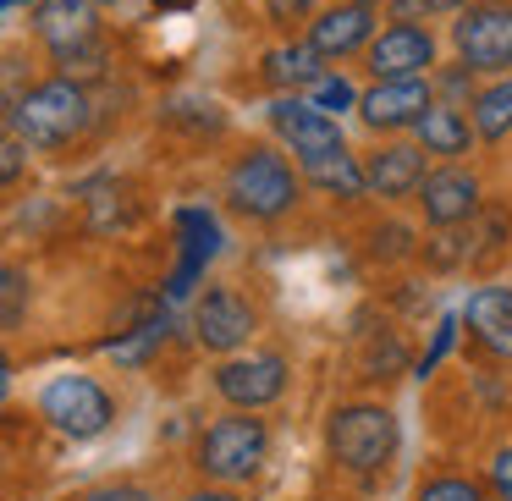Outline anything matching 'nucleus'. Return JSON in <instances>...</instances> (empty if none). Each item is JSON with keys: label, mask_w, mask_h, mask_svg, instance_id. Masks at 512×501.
Instances as JSON below:
<instances>
[{"label": "nucleus", "mask_w": 512, "mask_h": 501, "mask_svg": "<svg viewBox=\"0 0 512 501\" xmlns=\"http://www.w3.org/2000/svg\"><path fill=\"white\" fill-rule=\"evenodd\" d=\"M490 485H496L501 501H512V446H507V452H496V463H490Z\"/></svg>", "instance_id": "obj_30"}, {"label": "nucleus", "mask_w": 512, "mask_h": 501, "mask_svg": "<svg viewBox=\"0 0 512 501\" xmlns=\"http://www.w3.org/2000/svg\"><path fill=\"white\" fill-rule=\"evenodd\" d=\"M226 199H232V210H243L248 221H276V215H287L292 204H298V171L287 166V155L254 144L232 166V177H226Z\"/></svg>", "instance_id": "obj_2"}, {"label": "nucleus", "mask_w": 512, "mask_h": 501, "mask_svg": "<svg viewBox=\"0 0 512 501\" xmlns=\"http://www.w3.org/2000/svg\"><path fill=\"white\" fill-rule=\"evenodd\" d=\"M78 501H155V496L138 485H100V490H83Z\"/></svg>", "instance_id": "obj_29"}, {"label": "nucleus", "mask_w": 512, "mask_h": 501, "mask_svg": "<svg viewBox=\"0 0 512 501\" xmlns=\"http://www.w3.org/2000/svg\"><path fill=\"white\" fill-rule=\"evenodd\" d=\"M188 501H237L232 490H199V496H188Z\"/></svg>", "instance_id": "obj_33"}, {"label": "nucleus", "mask_w": 512, "mask_h": 501, "mask_svg": "<svg viewBox=\"0 0 512 501\" xmlns=\"http://www.w3.org/2000/svg\"><path fill=\"white\" fill-rule=\"evenodd\" d=\"M0 281H6V314H0V320H6V331H12V325L23 320V292H28V276H23V270H6Z\"/></svg>", "instance_id": "obj_27"}, {"label": "nucleus", "mask_w": 512, "mask_h": 501, "mask_svg": "<svg viewBox=\"0 0 512 501\" xmlns=\"http://www.w3.org/2000/svg\"><path fill=\"white\" fill-rule=\"evenodd\" d=\"M303 160V177L314 182L320 193H336V199H358L369 188L364 166H358L347 149H314V155H298Z\"/></svg>", "instance_id": "obj_18"}, {"label": "nucleus", "mask_w": 512, "mask_h": 501, "mask_svg": "<svg viewBox=\"0 0 512 501\" xmlns=\"http://www.w3.org/2000/svg\"><path fill=\"white\" fill-rule=\"evenodd\" d=\"M452 331H457V320H441V331H435V347L424 353V364H419V375H430L435 364H441V353L452 347Z\"/></svg>", "instance_id": "obj_31"}, {"label": "nucleus", "mask_w": 512, "mask_h": 501, "mask_svg": "<svg viewBox=\"0 0 512 501\" xmlns=\"http://www.w3.org/2000/svg\"><path fill=\"white\" fill-rule=\"evenodd\" d=\"M270 127L292 144V155L342 149V127H336V116H325L314 100H298V94H281V100L270 105Z\"/></svg>", "instance_id": "obj_13"}, {"label": "nucleus", "mask_w": 512, "mask_h": 501, "mask_svg": "<svg viewBox=\"0 0 512 501\" xmlns=\"http://www.w3.org/2000/svg\"><path fill=\"white\" fill-rule=\"evenodd\" d=\"M402 23H419V17H435V12H468L474 0H391Z\"/></svg>", "instance_id": "obj_24"}, {"label": "nucleus", "mask_w": 512, "mask_h": 501, "mask_svg": "<svg viewBox=\"0 0 512 501\" xmlns=\"http://www.w3.org/2000/svg\"><path fill=\"white\" fill-rule=\"evenodd\" d=\"M265 12H270V23L276 28H292V23H314V0H265Z\"/></svg>", "instance_id": "obj_26"}, {"label": "nucleus", "mask_w": 512, "mask_h": 501, "mask_svg": "<svg viewBox=\"0 0 512 501\" xmlns=\"http://www.w3.org/2000/svg\"><path fill=\"white\" fill-rule=\"evenodd\" d=\"M364 61H369L375 78H424V72L435 67V34L397 17L391 28L375 34V45L364 50Z\"/></svg>", "instance_id": "obj_10"}, {"label": "nucleus", "mask_w": 512, "mask_h": 501, "mask_svg": "<svg viewBox=\"0 0 512 501\" xmlns=\"http://www.w3.org/2000/svg\"><path fill=\"white\" fill-rule=\"evenodd\" d=\"M0 6H6V12H23V6H28V0H0Z\"/></svg>", "instance_id": "obj_34"}, {"label": "nucleus", "mask_w": 512, "mask_h": 501, "mask_svg": "<svg viewBox=\"0 0 512 501\" xmlns=\"http://www.w3.org/2000/svg\"><path fill=\"white\" fill-rule=\"evenodd\" d=\"M419 501H479V485L474 479H430L419 490Z\"/></svg>", "instance_id": "obj_25"}, {"label": "nucleus", "mask_w": 512, "mask_h": 501, "mask_svg": "<svg viewBox=\"0 0 512 501\" xmlns=\"http://www.w3.org/2000/svg\"><path fill=\"white\" fill-rule=\"evenodd\" d=\"M358 6H380V0H358Z\"/></svg>", "instance_id": "obj_36"}, {"label": "nucleus", "mask_w": 512, "mask_h": 501, "mask_svg": "<svg viewBox=\"0 0 512 501\" xmlns=\"http://www.w3.org/2000/svg\"><path fill=\"white\" fill-rule=\"evenodd\" d=\"M155 6H193V0H155Z\"/></svg>", "instance_id": "obj_35"}, {"label": "nucleus", "mask_w": 512, "mask_h": 501, "mask_svg": "<svg viewBox=\"0 0 512 501\" xmlns=\"http://www.w3.org/2000/svg\"><path fill=\"white\" fill-rule=\"evenodd\" d=\"M325 446L342 468L353 474H375V468L391 463L397 452V419L375 402H353V408H336L331 424H325Z\"/></svg>", "instance_id": "obj_4"}, {"label": "nucleus", "mask_w": 512, "mask_h": 501, "mask_svg": "<svg viewBox=\"0 0 512 501\" xmlns=\"http://www.w3.org/2000/svg\"><path fill=\"white\" fill-rule=\"evenodd\" d=\"M265 419H254V408H237L226 419H215L199 441V468L221 485H237V479H254L259 463H265Z\"/></svg>", "instance_id": "obj_5"}, {"label": "nucleus", "mask_w": 512, "mask_h": 501, "mask_svg": "<svg viewBox=\"0 0 512 501\" xmlns=\"http://www.w3.org/2000/svg\"><path fill=\"white\" fill-rule=\"evenodd\" d=\"M254 325H259V314L248 309V298L232 287H210L199 298V309H193V331H199V342L210 347V353L243 347L248 336H254Z\"/></svg>", "instance_id": "obj_11"}, {"label": "nucleus", "mask_w": 512, "mask_h": 501, "mask_svg": "<svg viewBox=\"0 0 512 501\" xmlns=\"http://www.w3.org/2000/svg\"><path fill=\"white\" fill-rule=\"evenodd\" d=\"M265 78L276 89H309L314 78H325V56L314 45H276L265 56Z\"/></svg>", "instance_id": "obj_19"}, {"label": "nucleus", "mask_w": 512, "mask_h": 501, "mask_svg": "<svg viewBox=\"0 0 512 501\" xmlns=\"http://www.w3.org/2000/svg\"><path fill=\"white\" fill-rule=\"evenodd\" d=\"M463 320L496 358H512V287H479L468 298Z\"/></svg>", "instance_id": "obj_16"}, {"label": "nucleus", "mask_w": 512, "mask_h": 501, "mask_svg": "<svg viewBox=\"0 0 512 501\" xmlns=\"http://www.w3.org/2000/svg\"><path fill=\"white\" fill-rule=\"evenodd\" d=\"M34 34L50 45L61 72H100L105 45H100V17L89 0H39L34 6Z\"/></svg>", "instance_id": "obj_3"}, {"label": "nucleus", "mask_w": 512, "mask_h": 501, "mask_svg": "<svg viewBox=\"0 0 512 501\" xmlns=\"http://www.w3.org/2000/svg\"><path fill=\"white\" fill-rule=\"evenodd\" d=\"M452 45H457V56H463V67H474V72H507L512 67V6L485 0V6L457 12Z\"/></svg>", "instance_id": "obj_7"}, {"label": "nucleus", "mask_w": 512, "mask_h": 501, "mask_svg": "<svg viewBox=\"0 0 512 501\" xmlns=\"http://www.w3.org/2000/svg\"><path fill=\"white\" fill-rule=\"evenodd\" d=\"M177 221H182V232H188V259H182L171 292H188V281L204 270V259H215V248H221V226H215L204 210H182Z\"/></svg>", "instance_id": "obj_20"}, {"label": "nucleus", "mask_w": 512, "mask_h": 501, "mask_svg": "<svg viewBox=\"0 0 512 501\" xmlns=\"http://www.w3.org/2000/svg\"><path fill=\"white\" fill-rule=\"evenodd\" d=\"M419 210L430 226H457L479 210V182L468 177L463 166H446V171H430L419 188Z\"/></svg>", "instance_id": "obj_15"}, {"label": "nucleus", "mask_w": 512, "mask_h": 501, "mask_svg": "<svg viewBox=\"0 0 512 501\" xmlns=\"http://www.w3.org/2000/svg\"><path fill=\"white\" fill-rule=\"evenodd\" d=\"M23 155H28V138L12 133V138H6V149H0V177H6V182L23 177Z\"/></svg>", "instance_id": "obj_28"}, {"label": "nucleus", "mask_w": 512, "mask_h": 501, "mask_svg": "<svg viewBox=\"0 0 512 501\" xmlns=\"http://www.w3.org/2000/svg\"><path fill=\"white\" fill-rule=\"evenodd\" d=\"M424 155L430 149L413 138V144H380L375 155L364 160V177H369V193H380V199H408V193L424 188Z\"/></svg>", "instance_id": "obj_14"}, {"label": "nucleus", "mask_w": 512, "mask_h": 501, "mask_svg": "<svg viewBox=\"0 0 512 501\" xmlns=\"http://www.w3.org/2000/svg\"><path fill=\"white\" fill-rule=\"evenodd\" d=\"M39 413H45V419L56 424L61 435H72V441H94V435H100L105 424L116 419V413H111V397H105V391L94 386L89 375H61V380H50V386L39 391Z\"/></svg>", "instance_id": "obj_6"}, {"label": "nucleus", "mask_w": 512, "mask_h": 501, "mask_svg": "<svg viewBox=\"0 0 512 501\" xmlns=\"http://www.w3.org/2000/svg\"><path fill=\"white\" fill-rule=\"evenodd\" d=\"M375 254H408V232L402 226H386V232H375Z\"/></svg>", "instance_id": "obj_32"}, {"label": "nucleus", "mask_w": 512, "mask_h": 501, "mask_svg": "<svg viewBox=\"0 0 512 501\" xmlns=\"http://www.w3.org/2000/svg\"><path fill=\"white\" fill-rule=\"evenodd\" d=\"M215 391H221L232 408H265L287 391V358L281 353H243V358H226L215 369Z\"/></svg>", "instance_id": "obj_9"}, {"label": "nucleus", "mask_w": 512, "mask_h": 501, "mask_svg": "<svg viewBox=\"0 0 512 501\" xmlns=\"http://www.w3.org/2000/svg\"><path fill=\"white\" fill-rule=\"evenodd\" d=\"M160 342H166V314H155V320L133 325V331H116L111 342H105V353H111L116 364L138 369V364H149V353H155Z\"/></svg>", "instance_id": "obj_21"}, {"label": "nucleus", "mask_w": 512, "mask_h": 501, "mask_svg": "<svg viewBox=\"0 0 512 501\" xmlns=\"http://www.w3.org/2000/svg\"><path fill=\"white\" fill-rule=\"evenodd\" d=\"M83 127H89V94L72 78H50L12 100V133H23L34 149H61Z\"/></svg>", "instance_id": "obj_1"}, {"label": "nucleus", "mask_w": 512, "mask_h": 501, "mask_svg": "<svg viewBox=\"0 0 512 501\" xmlns=\"http://www.w3.org/2000/svg\"><path fill=\"white\" fill-rule=\"evenodd\" d=\"M309 45L320 50L325 61L358 56V50L375 45V6H358V0H342V6H325L309 23Z\"/></svg>", "instance_id": "obj_12"}, {"label": "nucleus", "mask_w": 512, "mask_h": 501, "mask_svg": "<svg viewBox=\"0 0 512 501\" xmlns=\"http://www.w3.org/2000/svg\"><path fill=\"white\" fill-rule=\"evenodd\" d=\"M474 127H479V138H507L512 133V78L490 83L474 100Z\"/></svg>", "instance_id": "obj_22"}, {"label": "nucleus", "mask_w": 512, "mask_h": 501, "mask_svg": "<svg viewBox=\"0 0 512 501\" xmlns=\"http://www.w3.org/2000/svg\"><path fill=\"white\" fill-rule=\"evenodd\" d=\"M309 100L320 105L325 116H342V111H353V105H358V94H353V83H347L342 72H325V78L309 83Z\"/></svg>", "instance_id": "obj_23"}, {"label": "nucleus", "mask_w": 512, "mask_h": 501, "mask_svg": "<svg viewBox=\"0 0 512 501\" xmlns=\"http://www.w3.org/2000/svg\"><path fill=\"white\" fill-rule=\"evenodd\" d=\"M435 105L430 78H375V89L358 94V122L369 133H402Z\"/></svg>", "instance_id": "obj_8"}, {"label": "nucleus", "mask_w": 512, "mask_h": 501, "mask_svg": "<svg viewBox=\"0 0 512 501\" xmlns=\"http://www.w3.org/2000/svg\"><path fill=\"white\" fill-rule=\"evenodd\" d=\"M413 138H419V144L430 149V155H468V144L479 138V127L468 122V116L457 111V105H441V100H435L430 111H424L419 122H413Z\"/></svg>", "instance_id": "obj_17"}]
</instances>
